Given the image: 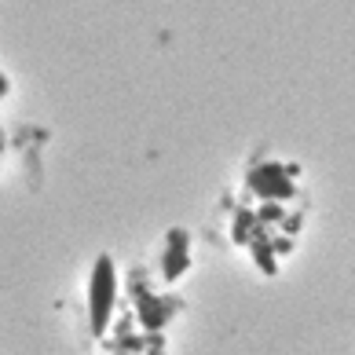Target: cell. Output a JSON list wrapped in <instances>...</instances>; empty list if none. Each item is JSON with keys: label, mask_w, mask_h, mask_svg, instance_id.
Instances as JSON below:
<instances>
[{"label": "cell", "mask_w": 355, "mask_h": 355, "mask_svg": "<svg viewBox=\"0 0 355 355\" xmlns=\"http://www.w3.org/2000/svg\"><path fill=\"white\" fill-rule=\"evenodd\" d=\"M4 88H8V85H4V77H0V92H4Z\"/></svg>", "instance_id": "6da1fadb"}]
</instances>
